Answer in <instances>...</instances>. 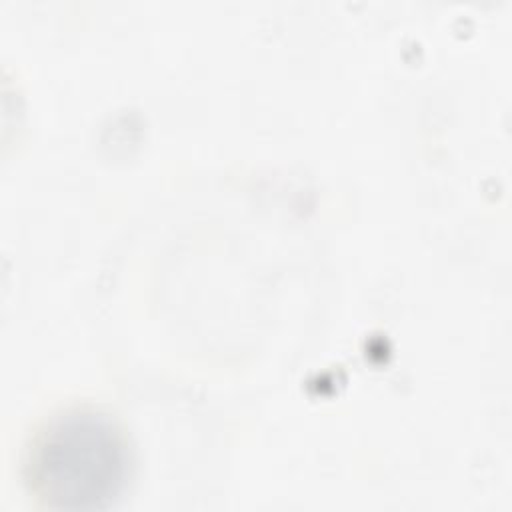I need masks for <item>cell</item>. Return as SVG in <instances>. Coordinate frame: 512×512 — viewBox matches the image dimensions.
Instances as JSON below:
<instances>
[{
	"label": "cell",
	"mask_w": 512,
	"mask_h": 512,
	"mask_svg": "<svg viewBox=\"0 0 512 512\" xmlns=\"http://www.w3.org/2000/svg\"><path fill=\"white\" fill-rule=\"evenodd\" d=\"M136 474V446L106 406L74 400L52 408L28 434L20 478L28 498L48 510L118 506Z\"/></svg>",
	"instance_id": "cell-1"
}]
</instances>
